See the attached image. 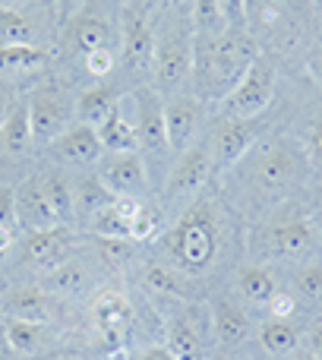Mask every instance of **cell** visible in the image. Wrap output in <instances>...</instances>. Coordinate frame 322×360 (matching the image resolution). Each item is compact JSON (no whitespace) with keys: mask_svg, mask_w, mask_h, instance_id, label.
Returning <instances> with one entry per match:
<instances>
[{"mask_svg":"<svg viewBox=\"0 0 322 360\" xmlns=\"http://www.w3.org/2000/svg\"><path fill=\"white\" fill-rule=\"evenodd\" d=\"M224 250V215L215 199H193L174 228L161 237L165 266L177 275L199 278L218 262Z\"/></svg>","mask_w":322,"mask_h":360,"instance_id":"6da1fadb","label":"cell"},{"mask_svg":"<svg viewBox=\"0 0 322 360\" xmlns=\"http://www.w3.org/2000/svg\"><path fill=\"white\" fill-rule=\"evenodd\" d=\"M259 48L247 32H224L215 38L193 35V82L199 89V101H224L234 86L256 63Z\"/></svg>","mask_w":322,"mask_h":360,"instance_id":"7a4b0ae2","label":"cell"},{"mask_svg":"<svg viewBox=\"0 0 322 360\" xmlns=\"http://www.w3.org/2000/svg\"><path fill=\"white\" fill-rule=\"evenodd\" d=\"M193 79V35L171 32L155 41V63H152V89L158 95H180V89Z\"/></svg>","mask_w":322,"mask_h":360,"instance_id":"3957f363","label":"cell"},{"mask_svg":"<svg viewBox=\"0 0 322 360\" xmlns=\"http://www.w3.org/2000/svg\"><path fill=\"white\" fill-rule=\"evenodd\" d=\"M275 95V63L269 57H256V63L247 70L234 92L221 101L224 117H259Z\"/></svg>","mask_w":322,"mask_h":360,"instance_id":"277c9868","label":"cell"},{"mask_svg":"<svg viewBox=\"0 0 322 360\" xmlns=\"http://www.w3.org/2000/svg\"><path fill=\"white\" fill-rule=\"evenodd\" d=\"M212 168H215V162H212V146L209 143H196V146H190V149H183L177 155V162H174L171 174H167L165 196L171 199V202L190 205L193 199L199 196V190L205 186Z\"/></svg>","mask_w":322,"mask_h":360,"instance_id":"5b68a950","label":"cell"},{"mask_svg":"<svg viewBox=\"0 0 322 360\" xmlns=\"http://www.w3.org/2000/svg\"><path fill=\"white\" fill-rule=\"evenodd\" d=\"M120 63L136 79H152V63H155V35L143 10H127L124 32H120Z\"/></svg>","mask_w":322,"mask_h":360,"instance_id":"8992f818","label":"cell"},{"mask_svg":"<svg viewBox=\"0 0 322 360\" xmlns=\"http://www.w3.org/2000/svg\"><path fill=\"white\" fill-rule=\"evenodd\" d=\"M250 177L259 190L266 193H278L285 186L297 184L300 177V155L294 152V146H288L285 139H272L259 149L253 168H250Z\"/></svg>","mask_w":322,"mask_h":360,"instance_id":"52a82bcc","label":"cell"},{"mask_svg":"<svg viewBox=\"0 0 322 360\" xmlns=\"http://www.w3.org/2000/svg\"><path fill=\"white\" fill-rule=\"evenodd\" d=\"M29 105V120H32V136L38 143H54L63 130L70 127L73 117V105L57 86H41L25 98Z\"/></svg>","mask_w":322,"mask_h":360,"instance_id":"ba28073f","label":"cell"},{"mask_svg":"<svg viewBox=\"0 0 322 360\" xmlns=\"http://www.w3.org/2000/svg\"><path fill=\"white\" fill-rule=\"evenodd\" d=\"M95 174L114 196H143L149 190V168L139 152H108L95 165Z\"/></svg>","mask_w":322,"mask_h":360,"instance_id":"9c48e42d","label":"cell"},{"mask_svg":"<svg viewBox=\"0 0 322 360\" xmlns=\"http://www.w3.org/2000/svg\"><path fill=\"white\" fill-rule=\"evenodd\" d=\"M89 323L111 348H120L133 329V304L124 291H101L89 307Z\"/></svg>","mask_w":322,"mask_h":360,"instance_id":"30bf717a","label":"cell"},{"mask_svg":"<svg viewBox=\"0 0 322 360\" xmlns=\"http://www.w3.org/2000/svg\"><path fill=\"white\" fill-rule=\"evenodd\" d=\"M316 250V231L304 215H285L266 228L269 259H300Z\"/></svg>","mask_w":322,"mask_h":360,"instance_id":"8fae6325","label":"cell"},{"mask_svg":"<svg viewBox=\"0 0 322 360\" xmlns=\"http://www.w3.org/2000/svg\"><path fill=\"white\" fill-rule=\"evenodd\" d=\"M19 247H22V259L38 275H48L73 256V231L63 228V224L48 231H29Z\"/></svg>","mask_w":322,"mask_h":360,"instance_id":"7c38bea8","label":"cell"},{"mask_svg":"<svg viewBox=\"0 0 322 360\" xmlns=\"http://www.w3.org/2000/svg\"><path fill=\"white\" fill-rule=\"evenodd\" d=\"M133 114H136V133H139V152L146 155H161L171 152L165 130V101L152 86H139L133 92Z\"/></svg>","mask_w":322,"mask_h":360,"instance_id":"4fadbf2b","label":"cell"},{"mask_svg":"<svg viewBox=\"0 0 322 360\" xmlns=\"http://www.w3.org/2000/svg\"><path fill=\"white\" fill-rule=\"evenodd\" d=\"M256 136H259V124L256 117H221L212 130V162L218 168L237 165L250 149H253Z\"/></svg>","mask_w":322,"mask_h":360,"instance_id":"5bb4252c","label":"cell"},{"mask_svg":"<svg viewBox=\"0 0 322 360\" xmlns=\"http://www.w3.org/2000/svg\"><path fill=\"white\" fill-rule=\"evenodd\" d=\"M202 124V101L196 95H171L165 101V130H167V146L171 152H183L193 146Z\"/></svg>","mask_w":322,"mask_h":360,"instance_id":"9a60e30c","label":"cell"},{"mask_svg":"<svg viewBox=\"0 0 322 360\" xmlns=\"http://www.w3.org/2000/svg\"><path fill=\"white\" fill-rule=\"evenodd\" d=\"M13 199H16V224L22 228V234L57 228V215H54V209H51L48 196H44L41 177H25L22 184L13 190Z\"/></svg>","mask_w":322,"mask_h":360,"instance_id":"2e32d148","label":"cell"},{"mask_svg":"<svg viewBox=\"0 0 322 360\" xmlns=\"http://www.w3.org/2000/svg\"><path fill=\"white\" fill-rule=\"evenodd\" d=\"M205 329H212L209 323H199L193 313H177L167 323L165 348L174 360H205Z\"/></svg>","mask_w":322,"mask_h":360,"instance_id":"e0dca14e","label":"cell"},{"mask_svg":"<svg viewBox=\"0 0 322 360\" xmlns=\"http://www.w3.org/2000/svg\"><path fill=\"white\" fill-rule=\"evenodd\" d=\"M209 319H212V335H215V342L221 345V348H237V345H243L250 338V332H253L250 313L231 297L212 300Z\"/></svg>","mask_w":322,"mask_h":360,"instance_id":"ac0fdd59","label":"cell"},{"mask_svg":"<svg viewBox=\"0 0 322 360\" xmlns=\"http://www.w3.org/2000/svg\"><path fill=\"white\" fill-rule=\"evenodd\" d=\"M54 152L70 165H98L105 158V146L98 139V130L86 124H70L60 136L54 139Z\"/></svg>","mask_w":322,"mask_h":360,"instance_id":"d6986e66","label":"cell"},{"mask_svg":"<svg viewBox=\"0 0 322 360\" xmlns=\"http://www.w3.org/2000/svg\"><path fill=\"white\" fill-rule=\"evenodd\" d=\"M133 98H120L108 120L98 127V139L105 152H139V133H136V114H130Z\"/></svg>","mask_w":322,"mask_h":360,"instance_id":"ffe728a7","label":"cell"},{"mask_svg":"<svg viewBox=\"0 0 322 360\" xmlns=\"http://www.w3.org/2000/svg\"><path fill=\"white\" fill-rule=\"evenodd\" d=\"M67 41L76 54H92V51H101V48H114V35H111V25L105 22L101 16L95 13H82L70 22V32H67Z\"/></svg>","mask_w":322,"mask_h":360,"instance_id":"44dd1931","label":"cell"},{"mask_svg":"<svg viewBox=\"0 0 322 360\" xmlns=\"http://www.w3.org/2000/svg\"><path fill=\"white\" fill-rule=\"evenodd\" d=\"M117 101H120V92L114 86L86 89V92L76 98V105H73L76 124H86V127H95V130H98V127L108 120V114L114 111V105H117Z\"/></svg>","mask_w":322,"mask_h":360,"instance_id":"7402d4cb","label":"cell"},{"mask_svg":"<svg viewBox=\"0 0 322 360\" xmlns=\"http://www.w3.org/2000/svg\"><path fill=\"white\" fill-rule=\"evenodd\" d=\"M41 278H44L41 288L48 294H54V297H79V294L86 291L92 272H89L86 262H79V259H73V256H70L67 262H60L54 272L41 275Z\"/></svg>","mask_w":322,"mask_h":360,"instance_id":"603a6c76","label":"cell"},{"mask_svg":"<svg viewBox=\"0 0 322 360\" xmlns=\"http://www.w3.org/2000/svg\"><path fill=\"white\" fill-rule=\"evenodd\" d=\"M234 288H237V294H240L247 304H262V307H266L269 300H272V294L278 291L275 275L269 272L266 266H259V262H250V266L237 269Z\"/></svg>","mask_w":322,"mask_h":360,"instance_id":"cb8c5ba5","label":"cell"},{"mask_svg":"<svg viewBox=\"0 0 322 360\" xmlns=\"http://www.w3.org/2000/svg\"><path fill=\"white\" fill-rule=\"evenodd\" d=\"M259 342L262 348L272 357H294L300 351V329L291 323V319H275L269 316L266 323L259 326Z\"/></svg>","mask_w":322,"mask_h":360,"instance_id":"d4e9b609","label":"cell"},{"mask_svg":"<svg viewBox=\"0 0 322 360\" xmlns=\"http://www.w3.org/2000/svg\"><path fill=\"white\" fill-rule=\"evenodd\" d=\"M114 199V193L108 190L98 180V174H82L73 180V209H76V221H89L98 209H105Z\"/></svg>","mask_w":322,"mask_h":360,"instance_id":"484cf974","label":"cell"},{"mask_svg":"<svg viewBox=\"0 0 322 360\" xmlns=\"http://www.w3.org/2000/svg\"><path fill=\"white\" fill-rule=\"evenodd\" d=\"M44 186V196H48L51 209L57 215V224L63 228H73L76 224V209H73V180H70L63 171H48L41 177Z\"/></svg>","mask_w":322,"mask_h":360,"instance_id":"4316f807","label":"cell"},{"mask_svg":"<svg viewBox=\"0 0 322 360\" xmlns=\"http://www.w3.org/2000/svg\"><path fill=\"white\" fill-rule=\"evenodd\" d=\"M6 316H22L35 319V323H48L51 319V294L44 288H16L6 297Z\"/></svg>","mask_w":322,"mask_h":360,"instance_id":"83f0119b","label":"cell"},{"mask_svg":"<svg viewBox=\"0 0 322 360\" xmlns=\"http://www.w3.org/2000/svg\"><path fill=\"white\" fill-rule=\"evenodd\" d=\"M48 51L38 44H0V73L4 76H22L35 73L44 67Z\"/></svg>","mask_w":322,"mask_h":360,"instance_id":"f1b7e54d","label":"cell"},{"mask_svg":"<svg viewBox=\"0 0 322 360\" xmlns=\"http://www.w3.org/2000/svg\"><path fill=\"white\" fill-rule=\"evenodd\" d=\"M32 120H29V105L25 101H16L13 114L6 117V124L0 127V146L10 155H25L32 146Z\"/></svg>","mask_w":322,"mask_h":360,"instance_id":"f546056e","label":"cell"},{"mask_svg":"<svg viewBox=\"0 0 322 360\" xmlns=\"http://www.w3.org/2000/svg\"><path fill=\"white\" fill-rule=\"evenodd\" d=\"M4 338L16 354H35L44 345V323L22 316H6L4 319Z\"/></svg>","mask_w":322,"mask_h":360,"instance_id":"4dcf8cb0","label":"cell"},{"mask_svg":"<svg viewBox=\"0 0 322 360\" xmlns=\"http://www.w3.org/2000/svg\"><path fill=\"white\" fill-rule=\"evenodd\" d=\"M35 32V19L25 16L19 6H0V44H32Z\"/></svg>","mask_w":322,"mask_h":360,"instance_id":"1f68e13d","label":"cell"},{"mask_svg":"<svg viewBox=\"0 0 322 360\" xmlns=\"http://www.w3.org/2000/svg\"><path fill=\"white\" fill-rule=\"evenodd\" d=\"M190 22H193V35L196 38H215V35L228 32V22H224V16H221L218 0H193Z\"/></svg>","mask_w":322,"mask_h":360,"instance_id":"d6a6232c","label":"cell"},{"mask_svg":"<svg viewBox=\"0 0 322 360\" xmlns=\"http://www.w3.org/2000/svg\"><path fill=\"white\" fill-rule=\"evenodd\" d=\"M86 224H89V231H92L95 237H130V218L114 205V199L105 205V209L95 212Z\"/></svg>","mask_w":322,"mask_h":360,"instance_id":"836d02e7","label":"cell"},{"mask_svg":"<svg viewBox=\"0 0 322 360\" xmlns=\"http://www.w3.org/2000/svg\"><path fill=\"white\" fill-rule=\"evenodd\" d=\"M294 297L307 304H322V266H304L294 272Z\"/></svg>","mask_w":322,"mask_h":360,"instance_id":"e575fe53","label":"cell"},{"mask_svg":"<svg viewBox=\"0 0 322 360\" xmlns=\"http://www.w3.org/2000/svg\"><path fill=\"white\" fill-rule=\"evenodd\" d=\"M158 234H161V209L158 205L143 202V209H139L136 218L130 221V240L149 243V240H155Z\"/></svg>","mask_w":322,"mask_h":360,"instance_id":"d590c367","label":"cell"},{"mask_svg":"<svg viewBox=\"0 0 322 360\" xmlns=\"http://www.w3.org/2000/svg\"><path fill=\"white\" fill-rule=\"evenodd\" d=\"M133 243L136 240H130V237H98V253L105 256L108 262L120 266V262H130Z\"/></svg>","mask_w":322,"mask_h":360,"instance_id":"8d00e7d4","label":"cell"},{"mask_svg":"<svg viewBox=\"0 0 322 360\" xmlns=\"http://www.w3.org/2000/svg\"><path fill=\"white\" fill-rule=\"evenodd\" d=\"M146 281H149V288H155L161 294H180L177 275H174V269L165 266V262H152V266L146 269Z\"/></svg>","mask_w":322,"mask_h":360,"instance_id":"74e56055","label":"cell"},{"mask_svg":"<svg viewBox=\"0 0 322 360\" xmlns=\"http://www.w3.org/2000/svg\"><path fill=\"white\" fill-rule=\"evenodd\" d=\"M114 67H117V54H114V48H101V51L86 54V70H89V76H95V79L111 76Z\"/></svg>","mask_w":322,"mask_h":360,"instance_id":"f35d334b","label":"cell"},{"mask_svg":"<svg viewBox=\"0 0 322 360\" xmlns=\"http://www.w3.org/2000/svg\"><path fill=\"white\" fill-rule=\"evenodd\" d=\"M231 32H247V0H218Z\"/></svg>","mask_w":322,"mask_h":360,"instance_id":"ab89813d","label":"cell"},{"mask_svg":"<svg viewBox=\"0 0 322 360\" xmlns=\"http://www.w3.org/2000/svg\"><path fill=\"white\" fill-rule=\"evenodd\" d=\"M266 307L275 319H291L297 313V297H294V291H275Z\"/></svg>","mask_w":322,"mask_h":360,"instance_id":"60d3db41","label":"cell"},{"mask_svg":"<svg viewBox=\"0 0 322 360\" xmlns=\"http://www.w3.org/2000/svg\"><path fill=\"white\" fill-rule=\"evenodd\" d=\"M4 224H16V199H13V190L0 186V228Z\"/></svg>","mask_w":322,"mask_h":360,"instance_id":"b9f144b4","label":"cell"},{"mask_svg":"<svg viewBox=\"0 0 322 360\" xmlns=\"http://www.w3.org/2000/svg\"><path fill=\"white\" fill-rule=\"evenodd\" d=\"M13 108H16V95H13V89L6 86L4 79H0V127L6 124V117L13 114Z\"/></svg>","mask_w":322,"mask_h":360,"instance_id":"7bdbcfd3","label":"cell"},{"mask_svg":"<svg viewBox=\"0 0 322 360\" xmlns=\"http://www.w3.org/2000/svg\"><path fill=\"white\" fill-rule=\"evenodd\" d=\"M16 240H19L16 224H4V228H0V259H4V256L16 247Z\"/></svg>","mask_w":322,"mask_h":360,"instance_id":"ee69618b","label":"cell"},{"mask_svg":"<svg viewBox=\"0 0 322 360\" xmlns=\"http://www.w3.org/2000/svg\"><path fill=\"white\" fill-rule=\"evenodd\" d=\"M307 351L322 360V323H316L310 332H307Z\"/></svg>","mask_w":322,"mask_h":360,"instance_id":"f6af8a7d","label":"cell"},{"mask_svg":"<svg viewBox=\"0 0 322 360\" xmlns=\"http://www.w3.org/2000/svg\"><path fill=\"white\" fill-rule=\"evenodd\" d=\"M307 70H310V76L322 86V44L310 51V57H307Z\"/></svg>","mask_w":322,"mask_h":360,"instance_id":"bcb514c9","label":"cell"},{"mask_svg":"<svg viewBox=\"0 0 322 360\" xmlns=\"http://www.w3.org/2000/svg\"><path fill=\"white\" fill-rule=\"evenodd\" d=\"M130 360H174V357L167 354V348H146V351H139V354L130 357Z\"/></svg>","mask_w":322,"mask_h":360,"instance_id":"7dc6e473","label":"cell"},{"mask_svg":"<svg viewBox=\"0 0 322 360\" xmlns=\"http://www.w3.org/2000/svg\"><path fill=\"white\" fill-rule=\"evenodd\" d=\"M310 149L316 152V155H322V120H316V124L310 127Z\"/></svg>","mask_w":322,"mask_h":360,"instance_id":"c3c4849f","label":"cell"},{"mask_svg":"<svg viewBox=\"0 0 322 360\" xmlns=\"http://www.w3.org/2000/svg\"><path fill=\"white\" fill-rule=\"evenodd\" d=\"M22 4H29V0H0V6H22Z\"/></svg>","mask_w":322,"mask_h":360,"instance_id":"681fc988","label":"cell"},{"mask_svg":"<svg viewBox=\"0 0 322 360\" xmlns=\"http://www.w3.org/2000/svg\"><path fill=\"white\" fill-rule=\"evenodd\" d=\"M291 360H319V357H313V354H310V351H307V354H294Z\"/></svg>","mask_w":322,"mask_h":360,"instance_id":"f907efd6","label":"cell"},{"mask_svg":"<svg viewBox=\"0 0 322 360\" xmlns=\"http://www.w3.org/2000/svg\"><path fill=\"white\" fill-rule=\"evenodd\" d=\"M161 4H167V6H177V4H183V0H161Z\"/></svg>","mask_w":322,"mask_h":360,"instance_id":"816d5d0a","label":"cell"},{"mask_svg":"<svg viewBox=\"0 0 322 360\" xmlns=\"http://www.w3.org/2000/svg\"><path fill=\"white\" fill-rule=\"evenodd\" d=\"M313 4H316V6H322V0H313Z\"/></svg>","mask_w":322,"mask_h":360,"instance_id":"f5cc1de1","label":"cell"},{"mask_svg":"<svg viewBox=\"0 0 322 360\" xmlns=\"http://www.w3.org/2000/svg\"><path fill=\"white\" fill-rule=\"evenodd\" d=\"M212 360H224V357H212Z\"/></svg>","mask_w":322,"mask_h":360,"instance_id":"db71d44e","label":"cell"}]
</instances>
